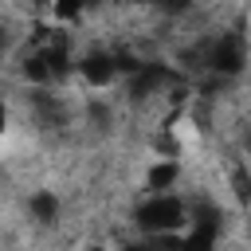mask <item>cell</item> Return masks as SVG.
<instances>
[{
  "instance_id": "cell-1",
  "label": "cell",
  "mask_w": 251,
  "mask_h": 251,
  "mask_svg": "<svg viewBox=\"0 0 251 251\" xmlns=\"http://www.w3.org/2000/svg\"><path fill=\"white\" fill-rule=\"evenodd\" d=\"M133 220H137L141 231H149V235H165V231L184 227V224H188V212H184V204H180L176 196H169V192H149V200L137 204Z\"/></svg>"
},
{
  "instance_id": "cell-2",
  "label": "cell",
  "mask_w": 251,
  "mask_h": 251,
  "mask_svg": "<svg viewBox=\"0 0 251 251\" xmlns=\"http://www.w3.org/2000/svg\"><path fill=\"white\" fill-rule=\"evenodd\" d=\"M208 67H212L216 75H239V71L247 67V43H243V35H239V31L220 35V39L208 47Z\"/></svg>"
},
{
  "instance_id": "cell-3",
  "label": "cell",
  "mask_w": 251,
  "mask_h": 251,
  "mask_svg": "<svg viewBox=\"0 0 251 251\" xmlns=\"http://www.w3.org/2000/svg\"><path fill=\"white\" fill-rule=\"evenodd\" d=\"M78 75L90 82V86H110L118 78V59L110 51H90L78 59Z\"/></svg>"
},
{
  "instance_id": "cell-4",
  "label": "cell",
  "mask_w": 251,
  "mask_h": 251,
  "mask_svg": "<svg viewBox=\"0 0 251 251\" xmlns=\"http://www.w3.org/2000/svg\"><path fill=\"white\" fill-rule=\"evenodd\" d=\"M165 82V71L157 67V63H137L133 71H129V98L133 102H141V98H149V94H157V86Z\"/></svg>"
},
{
  "instance_id": "cell-5",
  "label": "cell",
  "mask_w": 251,
  "mask_h": 251,
  "mask_svg": "<svg viewBox=\"0 0 251 251\" xmlns=\"http://www.w3.org/2000/svg\"><path fill=\"white\" fill-rule=\"evenodd\" d=\"M176 176H180V165H176V161H157V165L149 169V176H145V188H149V192H169V188L176 184Z\"/></svg>"
},
{
  "instance_id": "cell-6",
  "label": "cell",
  "mask_w": 251,
  "mask_h": 251,
  "mask_svg": "<svg viewBox=\"0 0 251 251\" xmlns=\"http://www.w3.org/2000/svg\"><path fill=\"white\" fill-rule=\"evenodd\" d=\"M27 212H31V220H39V224H55V220H59V196H55V192H35V196L27 200Z\"/></svg>"
},
{
  "instance_id": "cell-7",
  "label": "cell",
  "mask_w": 251,
  "mask_h": 251,
  "mask_svg": "<svg viewBox=\"0 0 251 251\" xmlns=\"http://www.w3.org/2000/svg\"><path fill=\"white\" fill-rule=\"evenodd\" d=\"M43 59H47L51 78H63V75L71 71V55H67V47H51V51H43Z\"/></svg>"
},
{
  "instance_id": "cell-8",
  "label": "cell",
  "mask_w": 251,
  "mask_h": 251,
  "mask_svg": "<svg viewBox=\"0 0 251 251\" xmlns=\"http://www.w3.org/2000/svg\"><path fill=\"white\" fill-rule=\"evenodd\" d=\"M24 78H31V82H51L47 59H43V55H31V59L24 63Z\"/></svg>"
},
{
  "instance_id": "cell-9",
  "label": "cell",
  "mask_w": 251,
  "mask_h": 251,
  "mask_svg": "<svg viewBox=\"0 0 251 251\" xmlns=\"http://www.w3.org/2000/svg\"><path fill=\"white\" fill-rule=\"evenodd\" d=\"M51 8H55V16L63 20V24H71V20H78L86 8H82V0H51Z\"/></svg>"
},
{
  "instance_id": "cell-10",
  "label": "cell",
  "mask_w": 251,
  "mask_h": 251,
  "mask_svg": "<svg viewBox=\"0 0 251 251\" xmlns=\"http://www.w3.org/2000/svg\"><path fill=\"white\" fill-rule=\"evenodd\" d=\"M149 4H157V12H165V16H184L192 8V0H149Z\"/></svg>"
},
{
  "instance_id": "cell-11",
  "label": "cell",
  "mask_w": 251,
  "mask_h": 251,
  "mask_svg": "<svg viewBox=\"0 0 251 251\" xmlns=\"http://www.w3.org/2000/svg\"><path fill=\"white\" fill-rule=\"evenodd\" d=\"M4 129H8V106L0 102V137H4Z\"/></svg>"
},
{
  "instance_id": "cell-12",
  "label": "cell",
  "mask_w": 251,
  "mask_h": 251,
  "mask_svg": "<svg viewBox=\"0 0 251 251\" xmlns=\"http://www.w3.org/2000/svg\"><path fill=\"white\" fill-rule=\"evenodd\" d=\"M4 47H8V35H4V31H0V51H4Z\"/></svg>"
},
{
  "instance_id": "cell-13",
  "label": "cell",
  "mask_w": 251,
  "mask_h": 251,
  "mask_svg": "<svg viewBox=\"0 0 251 251\" xmlns=\"http://www.w3.org/2000/svg\"><path fill=\"white\" fill-rule=\"evenodd\" d=\"M94 4H102V0H82V8H94Z\"/></svg>"
},
{
  "instance_id": "cell-14",
  "label": "cell",
  "mask_w": 251,
  "mask_h": 251,
  "mask_svg": "<svg viewBox=\"0 0 251 251\" xmlns=\"http://www.w3.org/2000/svg\"><path fill=\"white\" fill-rule=\"evenodd\" d=\"M122 4H149V0H122Z\"/></svg>"
}]
</instances>
